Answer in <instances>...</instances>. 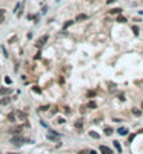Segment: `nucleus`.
<instances>
[{
    "mask_svg": "<svg viewBox=\"0 0 143 154\" xmlns=\"http://www.w3.org/2000/svg\"><path fill=\"white\" fill-rule=\"evenodd\" d=\"M30 140L25 137H23V136H20V135H16V136H13V137L10 139V143L11 144H16V146H21L23 143H28Z\"/></svg>",
    "mask_w": 143,
    "mask_h": 154,
    "instance_id": "1",
    "label": "nucleus"
},
{
    "mask_svg": "<svg viewBox=\"0 0 143 154\" xmlns=\"http://www.w3.org/2000/svg\"><path fill=\"white\" fill-rule=\"evenodd\" d=\"M11 88H9V87H3V88H0V95L1 97H6V95H10L11 94Z\"/></svg>",
    "mask_w": 143,
    "mask_h": 154,
    "instance_id": "2",
    "label": "nucleus"
},
{
    "mask_svg": "<svg viewBox=\"0 0 143 154\" xmlns=\"http://www.w3.org/2000/svg\"><path fill=\"white\" fill-rule=\"evenodd\" d=\"M48 38H49V35H44V36H41V38L38 39V42H37V46L39 48V46H42L44 44H46Z\"/></svg>",
    "mask_w": 143,
    "mask_h": 154,
    "instance_id": "3",
    "label": "nucleus"
},
{
    "mask_svg": "<svg viewBox=\"0 0 143 154\" xmlns=\"http://www.w3.org/2000/svg\"><path fill=\"white\" fill-rule=\"evenodd\" d=\"M100 151L101 154H112V150L107 146H100Z\"/></svg>",
    "mask_w": 143,
    "mask_h": 154,
    "instance_id": "4",
    "label": "nucleus"
},
{
    "mask_svg": "<svg viewBox=\"0 0 143 154\" xmlns=\"http://www.w3.org/2000/svg\"><path fill=\"white\" fill-rule=\"evenodd\" d=\"M10 101H11V98L6 95V97H3V98L0 100V105H9V104H10Z\"/></svg>",
    "mask_w": 143,
    "mask_h": 154,
    "instance_id": "5",
    "label": "nucleus"
},
{
    "mask_svg": "<svg viewBox=\"0 0 143 154\" xmlns=\"http://www.w3.org/2000/svg\"><path fill=\"white\" fill-rule=\"evenodd\" d=\"M86 20H88V15L87 14H77L76 15V21H86Z\"/></svg>",
    "mask_w": 143,
    "mask_h": 154,
    "instance_id": "6",
    "label": "nucleus"
},
{
    "mask_svg": "<svg viewBox=\"0 0 143 154\" xmlns=\"http://www.w3.org/2000/svg\"><path fill=\"white\" fill-rule=\"evenodd\" d=\"M118 133H119L121 136H126L128 133H129V130H128V127H119V129H118Z\"/></svg>",
    "mask_w": 143,
    "mask_h": 154,
    "instance_id": "7",
    "label": "nucleus"
},
{
    "mask_svg": "<svg viewBox=\"0 0 143 154\" xmlns=\"http://www.w3.org/2000/svg\"><path fill=\"white\" fill-rule=\"evenodd\" d=\"M46 139H48V140H51V141H58V140H59V136H55V135H51V133H48V135H46Z\"/></svg>",
    "mask_w": 143,
    "mask_h": 154,
    "instance_id": "8",
    "label": "nucleus"
},
{
    "mask_svg": "<svg viewBox=\"0 0 143 154\" xmlns=\"http://www.w3.org/2000/svg\"><path fill=\"white\" fill-rule=\"evenodd\" d=\"M112 132H114V129L112 127H110V126H107V127H104V133L107 135V136H111Z\"/></svg>",
    "mask_w": 143,
    "mask_h": 154,
    "instance_id": "9",
    "label": "nucleus"
},
{
    "mask_svg": "<svg viewBox=\"0 0 143 154\" xmlns=\"http://www.w3.org/2000/svg\"><path fill=\"white\" fill-rule=\"evenodd\" d=\"M132 113H133L135 116H142V111L138 109V108H133V109H132Z\"/></svg>",
    "mask_w": 143,
    "mask_h": 154,
    "instance_id": "10",
    "label": "nucleus"
},
{
    "mask_svg": "<svg viewBox=\"0 0 143 154\" xmlns=\"http://www.w3.org/2000/svg\"><path fill=\"white\" fill-rule=\"evenodd\" d=\"M17 118L21 119V121H27V115L23 113V112H17Z\"/></svg>",
    "mask_w": 143,
    "mask_h": 154,
    "instance_id": "11",
    "label": "nucleus"
},
{
    "mask_svg": "<svg viewBox=\"0 0 143 154\" xmlns=\"http://www.w3.org/2000/svg\"><path fill=\"white\" fill-rule=\"evenodd\" d=\"M114 146H115V149L118 150V153H122V147H121V144H119V141H114Z\"/></svg>",
    "mask_w": 143,
    "mask_h": 154,
    "instance_id": "12",
    "label": "nucleus"
},
{
    "mask_svg": "<svg viewBox=\"0 0 143 154\" xmlns=\"http://www.w3.org/2000/svg\"><path fill=\"white\" fill-rule=\"evenodd\" d=\"M88 135H90L93 139H100V135H98L97 132H94V130H90V132H88Z\"/></svg>",
    "mask_w": 143,
    "mask_h": 154,
    "instance_id": "13",
    "label": "nucleus"
},
{
    "mask_svg": "<svg viewBox=\"0 0 143 154\" xmlns=\"http://www.w3.org/2000/svg\"><path fill=\"white\" fill-rule=\"evenodd\" d=\"M73 24H74V21H73V20H69L67 23H65V24H63V30L69 28V27H70V25H73Z\"/></svg>",
    "mask_w": 143,
    "mask_h": 154,
    "instance_id": "14",
    "label": "nucleus"
},
{
    "mask_svg": "<svg viewBox=\"0 0 143 154\" xmlns=\"http://www.w3.org/2000/svg\"><path fill=\"white\" fill-rule=\"evenodd\" d=\"M110 13L111 14H119V13H122V9H112V10H110Z\"/></svg>",
    "mask_w": 143,
    "mask_h": 154,
    "instance_id": "15",
    "label": "nucleus"
},
{
    "mask_svg": "<svg viewBox=\"0 0 143 154\" xmlns=\"http://www.w3.org/2000/svg\"><path fill=\"white\" fill-rule=\"evenodd\" d=\"M9 121H10V122H16V113H10V115H9Z\"/></svg>",
    "mask_w": 143,
    "mask_h": 154,
    "instance_id": "16",
    "label": "nucleus"
},
{
    "mask_svg": "<svg viewBox=\"0 0 143 154\" xmlns=\"http://www.w3.org/2000/svg\"><path fill=\"white\" fill-rule=\"evenodd\" d=\"M49 109V105H44V107H39L38 108V111L39 112H45V111H48Z\"/></svg>",
    "mask_w": 143,
    "mask_h": 154,
    "instance_id": "17",
    "label": "nucleus"
},
{
    "mask_svg": "<svg viewBox=\"0 0 143 154\" xmlns=\"http://www.w3.org/2000/svg\"><path fill=\"white\" fill-rule=\"evenodd\" d=\"M32 91L34 92H37V94H41V88H39V87H38V86H34V87H32Z\"/></svg>",
    "mask_w": 143,
    "mask_h": 154,
    "instance_id": "18",
    "label": "nucleus"
},
{
    "mask_svg": "<svg viewBox=\"0 0 143 154\" xmlns=\"http://www.w3.org/2000/svg\"><path fill=\"white\" fill-rule=\"evenodd\" d=\"M132 31H133V34H135V35H136V36H138V35H139V28H138V27H136V25H133V27H132Z\"/></svg>",
    "mask_w": 143,
    "mask_h": 154,
    "instance_id": "19",
    "label": "nucleus"
},
{
    "mask_svg": "<svg viewBox=\"0 0 143 154\" xmlns=\"http://www.w3.org/2000/svg\"><path fill=\"white\" fill-rule=\"evenodd\" d=\"M116 21H118V23H126V18L122 17V15H119V17L116 18Z\"/></svg>",
    "mask_w": 143,
    "mask_h": 154,
    "instance_id": "20",
    "label": "nucleus"
},
{
    "mask_svg": "<svg viewBox=\"0 0 143 154\" xmlns=\"http://www.w3.org/2000/svg\"><path fill=\"white\" fill-rule=\"evenodd\" d=\"M87 97H88V98H93V97H95V91H88V92H87Z\"/></svg>",
    "mask_w": 143,
    "mask_h": 154,
    "instance_id": "21",
    "label": "nucleus"
},
{
    "mask_svg": "<svg viewBox=\"0 0 143 154\" xmlns=\"http://www.w3.org/2000/svg\"><path fill=\"white\" fill-rule=\"evenodd\" d=\"M4 81H6V84H11V83H13V81H11V78H10V77H4Z\"/></svg>",
    "mask_w": 143,
    "mask_h": 154,
    "instance_id": "22",
    "label": "nucleus"
},
{
    "mask_svg": "<svg viewBox=\"0 0 143 154\" xmlns=\"http://www.w3.org/2000/svg\"><path fill=\"white\" fill-rule=\"evenodd\" d=\"M74 126H76V127H79V129H81V126H83V123H81V121H77V122L74 123Z\"/></svg>",
    "mask_w": 143,
    "mask_h": 154,
    "instance_id": "23",
    "label": "nucleus"
},
{
    "mask_svg": "<svg viewBox=\"0 0 143 154\" xmlns=\"http://www.w3.org/2000/svg\"><path fill=\"white\" fill-rule=\"evenodd\" d=\"M95 107H97V105H95L94 101H90V102H88V108H95Z\"/></svg>",
    "mask_w": 143,
    "mask_h": 154,
    "instance_id": "24",
    "label": "nucleus"
},
{
    "mask_svg": "<svg viewBox=\"0 0 143 154\" xmlns=\"http://www.w3.org/2000/svg\"><path fill=\"white\" fill-rule=\"evenodd\" d=\"M16 41H17V36H13V38L9 39V44H13V42H16Z\"/></svg>",
    "mask_w": 143,
    "mask_h": 154,
    "instance_id": "25",
    "label": "nucleus"
},
{
    "mask_svg": "<svg viewBox=\"0 0 143 154\" xmlns=\"http://www.w3.org/2000/svg\"><path fill=\"white\" fill-rule=\"evenodd\" d=\"M77 154H88V150H80L77 151Z\"/></svg>",
    "mask_w": 143,
    "mask_h": 154,
    "instance_id": "26",
    "label": "nucleus"
},
{
    "mask_svg": "<svg viewBox=\"0 0 143 154\" xmlns=\"http://www.w3.org/2000/svg\"><path fill=\"white\" fill-rule=\"evenodd\" d=\"M18 9H20V3H17V4H16V7H14V10H13V11H14V13H17V11H18Z\"/></svg>",
    "mask_w": 143,
    "mask_h": 154,
    "instance_id": "27",
    "label": "nucleus"
},
{
    "mask_svg": "<svg viewBox=\"0 0 143 154\" xmlns=\"http://www.w3.org/2000/svg\"><path fill=\"white\" fill-rule=\"evenodd\" d=\"M135 136H136V133H132V135H130V137H129V143H130V141L135 139Z\"/></svg>",
    "mask_w": 143,
    "mask_h": 154,
    "instance_id": "28",
    "label": "nucleus"
},
{
    "mask_svg": "<svg viewBox=\"0 0 143 154\" xmlns=\"http://www.w3.org/2000/svg\"><path fill=\"white\" fill-rule=\"evenodd\" d=\"M58 123H60V125L65 123V119H63V118H59V119H58Z\"/></svg>",
    "mask_w": 143,
    "mask_h": 154,
    "instance_id": "29",
    "label": "nucleus"
},
{
    "mask_svg": "<svg viewBox=\"0 0 143 154\" xmlns=\"http://www.w3.org/2000/svg\"><path fill=\"white\" fill-rule=\"evenodd\" d=\"M4 13H6V10H4V9H0V17L4 15Z\"/></svg>",
    "mask_w": 143,
    "mask_h": 154,
    "instance_id": "30",
    "label": "nucleus"
},
{
    "mask_svg": "<svg viewBox=\"0 0 143 154\" xmlns=\"http://www.w3.org/2000/svg\"><path fill=\"white\" fill-rule=\"evenodd\" d=\"M116 0H107V4H112V3H115Z\"/></svg>",
    "mask_w": 143,
    "mask_h": 154,
    "instance_id": "31",
    "label": "nucleus"
},
{
    "mask_svg": "<svg viewBox=\"0 0 143 154\" xmlns=\"http://www.w3.org/2000/svg\"><path fill=\"white\" fill-rule=\"evenodd\" d=\"M1 23H4V15H1V17H0V24H1Z\"/></svg>",
    "mask_w": 143,
    "mask_h": 154,
    "instance_id": "32",
    "label": "nucleus"
},
{
    "mask_svg": "<svg viewBox=\"0 0 143 154\" xmlns=\"http://www.w3.org/2000/svg\"><path fill=\"white\" fill-rule=\"evenodd\" d=\"M88 154H97V151H95V150H90V151H88Z\"/></svg>",
    "mask_w": 143,
    "mask_h": 154,
    "instance_id": "33",
    "label": "nucleus"
},
{
    "mask_svg": "<svg viewBox=\"0 0 143 154\" xmlns=\"http://www.w3.org/2000/svg\"><path fill=\"white\" fill-rule=\"evenodd\" d=\"M138 133H143V129H140V130H139V132H138Z\"/></svg>",
    "mask_w": 143,
    "mask_h": 154,
    "instance_id": "34",
    "label": "nucleus"
},
{
    "mask_svg": "<svg viewBox=\"0 0 143 154\" xmlns=\"http://www.w3.org/2000/svg\"><path fill=\"white\" fill-rule=\"evenodd\" d=\"M9 154H20V153H9Z\"/></svg>",
    "mask_w": 143,
    "mask_h": 154,
    "instance_id": "35",
    "label": "nucleus"
},
{
    "mask_svg": "<svg viewBox=\"0 0 143 154\" xmlns=\"http://www.w3.org/2000/svg\"><path fill=\"white\" fill-rule=\"evenodd\" d=\"M142 109H143V101H142Z\"/></svg>",
    "mask_w": 143,
    "mask_h": 154,
    "instance_id": "36",
    "label": "nucleus"
}]
</instances>
